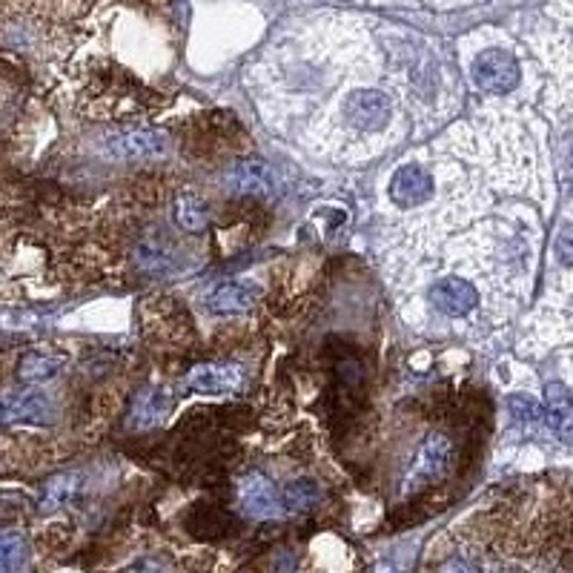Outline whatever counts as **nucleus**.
Here are the masks:
<instances>
[{
    "label": "nucleus",
    "mask_w": 573,
    "mask_h": 573,
    "mask_svg": "<svg viewBox=\"0 0 573 573\" xmlns=\"http://www.w3.org/2000/svg\"><path fill=\"white\" fill-rule=\"evenodd\" d=\"M450 462H453V442L436 433L422 442V447L416 450L413 456V465L407 470V479H404V490H416L425 488L430 482L442 479L447 470H450Z\"/></svg>",
    "instance_id": "obj_1"
},
{
    "label": "nucleus",
    "mask_w": 573,
    "mask_h": 573,
    "mask_svg": "<svg viewBox=\"0 0 573 573\" xmlns=\"http://www.w3.org/2000/svg\"><path fill=\"white\" fill-rule=\"evenodd\" d=\"M473 78L485 92L502 95V92L516 89V84H519V64H516L513 55L502 52V49H488V52H482L476 58Z\"/></svg>",
    "instance_id": "obj_2"
},
{
    "label": "nucleus",
    "mask_w": 573,
    "mask_h": 573,
    "mask_svg": "<svg viewBox=\"0 0 573 573\" xmlns=\"http://www.w3.org/2000/svg\"><path fill=\"white\" fill-rule=\"evenodd\" d=\"M390 98L379 89H359L350 92L344 101V118L361 132H376L390 121Z\"/></svg>",
    "instance_id": "obj_3"
},
{
    "label": "nucleus",
    "mask_w": 573,
    "mask_h": 573,
    "mask_svg": "<svg viewBox=\"0 0 573 573\" xmlns=\"http://www.w3.org/2000/svg\"><path fill=\"white\" fill-rule=\"evenodd\" d=\"M224 181H227V190L238 195H264L276 190V170L267 161L247 158V161H235L224 175Z\"/></svg>",
    "instance_id": "obj_4"
},
{
    "label": "nucleus",
    "mask_w": 573,
    "mask_h": 573,
    "mask_svg": "<svg viewBox=\"0 0 573 573\" xmlns=\"http://www.w3.org/2000/svg\"><path fill=\"white\" fill-rule=\"evenodd\" d=\"M247 382L241 364H198L192 367L187 384L198 393H233Z\"/></svg>",
    "instance_id": "obj_5"
},
{
    "label": "nucleus",
    "mask_w": 573,
    "mask_h": 573,
    "mask_svg": "<svg viewBox=\"0 0 573 573\" xmlns=\"http://www.w3.org/2000/svg\"><path fill=\"white\" fill-rule=\"evenodd\" d=\"M167 141L161 132H149V129H132L124 135H115L107 144V152L118 161H138V158H155L164 155Z\"/></svg>",
    "instance_id": "obj_6"
},
{
    "label": "nucleus",
    "mask_w": 573,
    "mask_h": 573,
    "mask_svg": "<svg viewBox=\"0 0 573 573\" xmlns=\"http://www.w3.org/2000/svg\"><path fill=\"white\" fill-rule=\"evenodd\" d=\"M241 508L247 516H255V519H273V516H281V502H278L276 488L270 485L267 476L261 473H250L244 476L241 482Z\"/></svg>",
    "instance_id": "obj_7"
},
{
    "label": "nucleus",
    "mask_w": 573,
    "mask_h": 573,
    "mask_svg": "<svg viewBox=\"0 0 573 573\" xmlns=\"http://www.w3.org/2000/svg\"><path fill=\"white\" fill-rule=\"evenodd\" d=\"M433 192V178L425 167L419 164H407L402 170H396L393 181H390V198L399 204V207H416V204H425Z\"/></svg>",
    "instance_id": "obj_8"
},
{
    "label": "nucleus",
    "mask_w": 573,
    "mask_h": 573,
    "mask_svg": "<svg viewBox=\"0 0 573 573\" xmlns=\"http://www.w3.org/2000/svg\"><path fill=\"white\" fill-rule=\"evenodd\" d=\"M433 307H439L445 316H467L476 307V290L462 278H442L430 290Z\"/></svg>",
    "instance_id": "obj_9"
},
{
    "label": "nucleus",
    "mask_w": 573,
    "mask_h": 573,
    "mask_svg": "<svg viewBox=\"0 0 573 573\" xmlns=\"http://www.w3.org/2000/svg\"><path fill=\"white\" fill-rule=\"evenodd\" d=\"M255 301V287L250 284H221L215 287L210 298H207V307L213 313H221V316H233V313H244L250 310Z\"/></svg>",
    "instance_id": "obj_10"
},
{
    "label": "nucleus",
    "mask_w": 573,
    "mask_h": 573,
    "mask_svg": "<svg viewBox=\"0 0 573 573\" xmlns=\"http://www.w3.org/2000/svg\"><path fill=\"white\" fill-rule=\"evenodd\" d=\"M3 413L6 419H18V422H49L52 404L41 393H18L6 399Z\"/></svg>",
    "instance_id": "obj_11"
},
{
    "label": "nucleus",
    "mask_w": 573,
    "mask_h": 573,
    "mask_svg": "<svg viewBox=\"0 0 573 573\" xmlns=\"http://www.w3.org/2000/svg\"><path fill=\"white\" fill-rule=\"evenodd\" d=\"M167 393L158 390V387H149V390H141L132 402V425L135 427H149L155 425L164 413H167Z\"/></svg>",
    "instance_id": "obj_12"
},
{
    "label": "nucleus",
    "mask_w": 573,
    "mask_h": 573,
    "mask_svg": "<svg viewBox=\"0 0 573 573\" xmlns=\"http://www.w3.org/2000/svg\"><path fill=\"white\" fill-rule=\"evenodd\" d=\"M175 221L181 230L198 233L210 224V207L198 198V195H181L175 204Z\"/></svg>",
    "instance_id": "obj_13"
},
{
    "label": "nucleus",
    "mask_w": 573,
    "mask_h": 573,
    "mask_svg": "<svg viewBox=\"0 0 573 573\" xmlns=\"http://www.w3.org/2000/svg\"><path fill=\"white\" fill-rule=\"evenodd\" d=\"M78 490V473H64V476H55L49 485H46V493L41 499V510H55L66 505L72 499V493Z\"/></svg>",
    "instance_id": "obj_14"
},
{
    "label": "nucleus",
    "mask_w": 573,
    "mask_h": 573,
    "mask_svg": "<svg viewBox=\"0 0 573 573\" xmlns=\"http://www.w3.org/2000/svg\"><path fill=\"white\" fill-rule=\"evenodd\" d=\"M58 370H61V359L32 353V356H26V359L21 361V370H18V373H21L23 382H46V379H52Z\"/></svg>",
    "instance_id": "obj_15"
},
{
    "label": "nucleus",
    "mask_w": 573,
    "mask_h": 573,
    "mask_svg": "<svg viewBox=\"0 0 573 573\" xmlns=\"http://www.w3.org/2000/svg\"><path fill=\"white\" fill-rule=\"evenodd\" d=\"M26 562V542L21 533H0V571H18Z\"/></svg>",
    "instance_id": "obj_16"
},
{
    "label": "nucleus",
    "mask_w": 573,
    "mask_h": 573,
    "mask_svg": "<svg viewBox=\"0 0 573 573\" xmlns=\"http://www.w3.org/2000/svg\"><path fill=\"white\" fill-rule=\"evenodd\" d=\"M319 496V485L310 482V479H298V482H290V485L284 488V502H287V508L293 510H310L319 502Z\"/></svg>",
    "instance_id": "obj_17"
},
{
    "label": "nucleus",
    "mask_w": 573,
    "mask_h": 573,
    "mask_svg": "<svg viewBox=\"0 0 573 573\" xmlns=\"http://www.w3.org/2000/svg\"><path fill=\"white\" fill-rule=\"evenodd\" d=\"M510 410H513L516 419H525V422H528V419H531V422L533 419H539V413H542L539 404L528 399V396H513V399H510Z\"/></svg>",
    "instance_id": "obj_18"
},
{
    "label": "nucleus",
    "mask_w": 573,
    "mask_h": 573,
    "mask_svg": "<svg viewBox=\"0 0 573 573\" xmlns=\"http://www.w3.org/2000/svg\"><path fill=\"white\" fill-rule=\"evenodd\" d=\"M556 255H559V261H565V264H573V224H568L559 238H556Z\"/></svg>",
    "instance_id": "obj_19"
}]
</instances>
